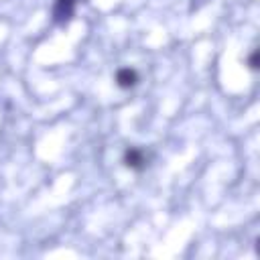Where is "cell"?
Here are the masks:
<instances>
[{
    "label": "cell",
    "instance_id": "obj_1",
    "mask_svg": "<svg viewBox=\"0 0 260 260\" xmlns=\"http://www.w3.org/2000/svg\"><path fill=\"white\" fill-rule=\"evenodd\" d=\"M75 2H77V0H57V2H55V8H53L55 20H57V22H65V20L73 14Z\"/></svg>",
    "mask_w": 260,
    "mask_h": 260
},
{
    "label": "cell",
    "instance_id": "obj_2",
    "mask_svg": "<svg viewBox=\"0 0 260 260\" xmlns=\"http://www.w3.org/2000/svg\"><path fill=\"white\" fill-rule=\"evenodd\" d=\"M136 81H138V73H136L134 69H130V67H122V69H118V73H116V83H118L122 89L134 87Z\"/></svg>",
    "mask_w": 260,
    "mask_h": 260
},
{
    "label": "cell",
    "instance_id": "obj_3",
    "mask_svg": "<svg viewBox=\"0 0 260 260\" xmlns=\"http://www.w3.org/2000/svg\"><path fill=\"white\" fill-rule=\"evenodd\" d=\"M124 165L128 169H142L144 167V152L140 148H128L124 152Z\"/></svg>",
    "mask_w": 260,
    "mask_h": 260
},
{
    "label": "cell",
    "instance_id": "obj_4",
    "mask_svg": "<svg viewBox=\"0 0 260 260\" xmlns=\"http://www.w3.org/2000/svg\"><path fill=\"white\" fill-rule=\"evenodd\" d=\"M248 63H250V67H252V69H258V51H254V53L250 55Z\"/></svg>",
    "mask_w": 260,
    "mask_h": 260
}]
</instances>
